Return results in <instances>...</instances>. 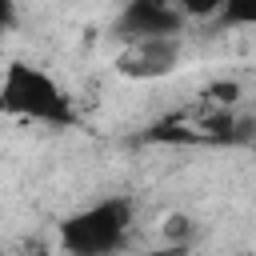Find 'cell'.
I'll return each instance as SVG.
<instances>
[{
  "label": "cell",
  "instance_id": "cell-8",
  "mask_svg": "<svg viewBox=\"0 0 256 256\" xmlns=\"http://www.w3.org/2000/svg\"><path fill=\"white\" fill-rule=\"evenodd\" d=\"M12 24H16V4H12V0H0V36H4Z\"/></svg>",
  "mask_w": 256,
  "mask_h": 256
},
{
  "label": "cell",
  "instance_id": "cell-6",
  "mask_svg": "<svg viewBox=\"0 0 256 256\" xmlns=\"http://www.w3.org/2000/svg\"><path fill=\"white\" fill-rule=\"evenodd\" d=\"M148 140H152V144H204L200 132L192 128V120H188V124H184V120H164V124H156V128L148 132Z\"/></svg>",
  "mask_w": 256,
  "mask_h": 256
},
{
  "label": "cell",
  "instance_id": "cell-5",
  "mask_svg": "<svg viewBox=\"0 0 256 256\" xmlns=\"http://www.w3.org/2000/svg\"><path fill=\"white\" fill-rule=\"evenodd\" d=\"M160 240H164V244H172V248H188V244L196 240V220H192V216H184V212L164 216V220H160Z\"/></svg>",
  "mask_w": 256,
  "mask_h": 256
},
{
  "label": "cell",
  "instance_id": "cell-2",
  "mask_svg": "<svg viewBox=\"0 0 256 256\" xmlns=\"http://www.w3.org/2000/svg\"><path fill=\"white\" fill-rule=\"evenodd\" d=\"M136 224V204L128 196H104L60 224V252L64 256H116Z\"/></svg>",
  "mask_w": 256,
  "mask_h": 256
},
{
  "label": "cell",
  "instance_id": "cell-1",
  "mask_svg": "<svg viewBox=\"0 0 256 256\" xmlns=\"http://www.w3.org/2000/svg\"><path fill=\"white\" fill-rule=\"evenodd\" d=\"M0 112L24 116L36 124H52V128H76L80 124L72 96L44 68H36L28 60H8V68L0 76Z\"/></svg>",
  "mask_w": 256,
  "mask_h": 256
},
{
  "label": "cell",
  "instance_id": "cell-3",
  "mask_svg": "<svg viewBox=\"0 0 256 256\" xmlns=\"http://www.w3.org/2000/svg\"><path fill=\"white\" fill-rule=\"evenodd\" d=\"M180 56H184L180 36H152V40L120 44L112 64L124 80H160V76H172L180 68Z\"/></svg>",
  "mask_w": 256,
  "mask_h": 256
},
{
  "label": "cell",
  "instance_id": "cell-4",
  "mask_svg": "<svg viewBox=\"0 0 256 256\" xmlns=\"http://www.w3.org/2000/svg\"><path fill=\"white\" fill-rule=\"evenodd\" d=\"M184 20H188V12L168 0H132L128 8H120L112 28H116L120 44H132V40H152V36H180Z\"/></svg>",
  "mask_w": 256,
  "mask_h": 256
},
{
  "label": "cell",
  "instance_id": "cell-9",
  "mask_svg": "<svg viewBox=\"0 0 256 256\" xmlns=\"http://www.w3.org/2000/svg\"><path fill=\"white\" fill-rule=\"evenodd\" d=\"M32 256H52V252H48V248H36V252H32Z\"/></svg>",
  "mask_w": 256,
  "mask_h": 256
},
{
  "label": "cell",
  "instance_id": "cell-7",
  "mask_svg": "<svg viewBox=\"0 0 256 256\" xmlns=\"http://www.w3.org/2000/svg\"><path fill=\"white\" fill-rule=\"evenodd\" d=\"M240 84L236 80H216V84H208V96L216 100V108H236V100H240Z\"/></svg>",
  "mask_w": 256,
  "mask_h": 256
}]
</instances>
